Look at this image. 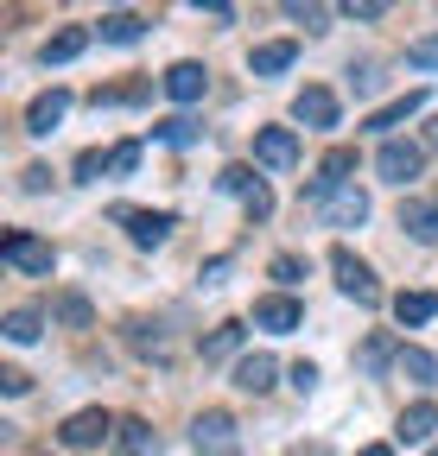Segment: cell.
Returning <instances> with one entry per match:
<instances>
[{"mask_svg": "<svg viewBox=\"0 0 438 456\" xmlns=\"http://www.w3.org/2000/svg\"><path fill=\"white\" fill-rule=\"evenodd\" d=\"M38 330H45V317H38L32 305L7 311V342H38Z\"/></svg>", "mask_w": 438, "mask_h": 456, "instance_id": "23", "label": "cell"}, {"mask_svg": "<svg viewBox=\"0 0 438 456\" xmlns=\"http://www.w3.org/2000/svg\"><path fill=\"white\" fill-rule=\"evenodd\" d=\"M191 444H197L203 456H242V444H236V419H229V412H203V419L191 425Z\"/></svg>", "mask_w": 438, "mask_h": 456, "instance_id": "1", "label": "cell"}, {"mask_svg": "<svg viewBox=\"0 0 438 456\" xmlns=\"http://www.w3.org/2000/svg\"><path fill=\"white\" fill-rule=\"evenodd\" d=\"M394 317L401 323H432L438 317V292H401L394 298Z\"/></svg>", "mask_w": 438, "mask_h": 456, "instance_id": "19", "label": "cell"}, {"mask_svg": "<svg viewBox=\"0 0 438 456\" xmlns=\"http://www.w3.org/2000/svg\"><path fill=\"white\" fill-rule=\"evenodd\" d=\"M299 323H305L299 298H260V305H254V330H273V336H286V330H299Z\"/></svg>", "mask_w": 438, "mask_h": 456, "instance_id": "7", "label": "cell"}, {"mask_svg": "<svg viewBox=\"0 0 438 456\" xmlns=\"http://www.w3.org/2000/svg\"><path fill=\"white\" fill-rule=\"evenodd\" d=\"M273 279H280V285H299V279H305V260H299V254H273Z\"/></svg>", "mask_w": 438, "mask_h": 456, "instance_id": "30", "label": "cell"}, {"mask_svg": "<svg viewBox=\"0 0 438 456\" xmlns=\"http://www.w3.org/2000/svg\"><path fill=\"white\" fill-rule=\"evenodd\" d=\"M83 45H89V32H83V26H64L58 38H45V51H38V57H45V64H70Z\"/></svg>", "mask_w": 438, "mask_h": 456, "instance_id": "18", "label": "cell"}, {"mask_svg": "<svg viewBox=\"0 0 438 456\" xmlns=\"http://www.w3.org/2000/svg\"><path fill=\"white\" fill-rule=\"evenodd\" d=\"M293 456H331V450H324V444H299Z\"/></svg>", "mask_w": 438, "mask_h": 456, "instance_id": "37", "label": "cell"}, {"mask_svg": "<svg viewBox=\"0 0 438 456\" xmlns=\"http://www.w3.org/2000/svg\"><path fill=\"white\" fill-rule=\"evenodd\" d=\"M401 368H407L419 387H438V355H426V349H401Z\"/></svg>", "mask_w": 438, "mask_h": 456, "instance_id": "24", "label": "cell"}, {"mask_svg": "<svg viewBox=\"0 0 438 456\" xmlns=\"http://www.w3.org/2000/svg\"><path fill=\"white\" fill-rule=\"evenodd\" d=\"M108 431H115V419H108L102 406H89V412H70L58 437H64V450H95V444H102Z\"/></svg>", "mask_w": 438, "mask_h": 456, "instance_id": "5", "label": "cell"}, {"mask_svg": "<svg viewBox=\"0 0 438 456\" xmlns=\"http://www.w3.org/2000/svg\"><path fill=\"white\" fill-rule=\"evenodd\" d=\"M362 456H394V450H388V444H368V450H362Z\"/></svg>", "mask_w": 438, "mask_h": 456, "instance_id": "38", "label": "cell"}, {"mask_svg": "<svg viewBox=\"0 0 438 456\" xmlns=\"http://www.w3.org/2000/svg\"><path fill=\"white\" fill-rule=\"evenodd\" d=\"M58 317H64L70 330H89V298H77V292H64V298H58Z\"/></svg>", "mask_w": 438, "mask_h": 456, "instance_id": "28", "label": "cell"}, {"mask_svg": "<svg viewBox=\"0 0 438 456\" xmlns=\"http://www.w3.org/2000/svg\"><path fill=\"white\" fill-rule=\"evenodd\" d=\"M121 222H128L134 248H159V241L172 235V216H159V209H121Z\"/></svg>", "mask_w": 438, "mask_h": 456, "instance_id": "8", "label": "cell"}, {"mask_svg": "<svg viewBox=\"0 0 438 456\" xmlns=\"http://www.w3.org/2000/svg\"><path fill=\"white\" fill-rule=\"evenodd\" d=\"M0 254H7V266H20V273H51V248L32 241V235H7Z\"/></svg>", "mask_w": 438, "mask_h": 456, "instance_id": "9", "label": "cell"}, {"mask_svg": "<svg viewBox=\"0 0 438 456\" xmlns=\"http://www.w3.org/2000/svg\"><path fill=\"white\" fill-rule=\"evenodd\" d=\"M432 431H438V406H432V399H419V406L401 412V444H426Z\"/></svg>", "mask_w": 438, "mask_h": 456, "instance_id": "16", "label": "cell"}, {"mask_svg": "<svg viewBox=\"0 0 438 456\" xmlns=\"http://www.w3.org/2000/svg\"><path fill=\"white\" fill-rule=\"evenodd\" d=\"M293 114H299L305 127H337V95H331V89H299Z\"/></svg>", "mask_w": 438, "mask_h": 456, "instance_id": "11", "label": "cell"}, {"mask_svg": "<svg viewBox=\"0 0 438 456\" xmlns=\"http://www.w3.org/2000/svg\"><path fill=\"white\" fill-rule=\"evenodd\" d=\"M324 222H331V228H362V222H368V197H362L356 184L331 191V197H324Z\"/></svg>", "mask_w": 438, "mask_h": 456, "instance_id": "6", "label": "cell"}, {"mask_svg": "<svg viewBox=\"0 0 438 456\" xmlns=\"http://www.w3.org/2000/svg\"><path fill=\"white\" fill-rule=\"evenodd\" d=\"M293 57H299V51H293L286 38H280V45H260V51H254V77H280Z\"/></svg>", "mask_w": 438, "mask_h": 456, "instance_id": "22", "label": "cell"}, {"mask_svg": "<svg viewBox=\"0 0 438 456\" xmlns=\"http://www.w3.org/2000/svg\"><path fill=\"white\" fill-rule=\"evenodd\" d=\"M293 387L311 393V387H318V368H311V362H293Z\"/></svg>", "mask_w": 438, "mask_h": 456, "instance_id": "35", "label": "cell"}, {"mask_svg": "<svg viewBox=\"0 0 438 456\" xmlns=\"http://www.w3.org/2000/svg\"><path fill=\"white\" fill-rule=\"evenodd\" d=\"M216 184H223V191H236V197H242V203H248V197H260V191H267V184H260V178H254V171H248V165H229V171H223V178H216Z\"/></svg>", "mask_w": 438, "mask_h": 456, "instance_id": "25", "label": "cell"}, {"mask_svg": "<svg viewBox=\"0 0 438 456\" xmlns=\"http://www.w3.org/2000/svg\"><path fill=\"white\" fill-rule=\"evenodd\" d=\"M0 387H7V393H26V387H32V380H26V374H20V368H0Z\"/></svg>", "mask_w": 438, "mask_h": 456, "instance_id": "36", "label": "cell"}, {"mask_svg": "<svg viewBox=\"0 0 438 456\" xmlns=\"http://www.w3.org/2000/svg\"><path fill=\"white\" fill-rule=\"evenodd\" d=\"M407 64L413 70H438V38H413L407 45Z\"/></svg>", "mask_w": 438, "mask_h": 456, "instance_id": "29", "label": "cell"}, {"mask_svg": "<svg viewBox=\"0 0 438 456\" xmlns=\"http://www.w3.org/2000/svg\"><path fill=\"white\" fill-rule=\"evenodd\" d=\"M140 165V146L128 140V146H115V152H108V171H115V178H128V171Z\"/></svg>", "mask_w": 438, "mask_h": 456, "instance_id": "31", "label": "cell"}, {"mask_svg": "<svg viewBox=\"0 0 438 456\" xmlns=\"http://www.w3.org/2000/svg\"><path fill=\"white\" fill-rule=\"evenodd\" d=\"M388 362H401V349H394V342H388V336H368V342H362V349H356V368H362V374H381V368H388Z\"/></svg>", "mask_w": 438, "mask_h": 456, "instance_id": "21", "label": "cell"}, {"mask_svg": "<svg viewBox=\"0 0 438 456\" xmlns=\"http://www.w3.org/2000/svg\"><path fill=\"white\" fill-rule=\"evenodd\" d=\"M388 7H381V0H343V20H381Z\"/></svg>", "mask_w": 438, "mask_h": 456, "instance_id": "33", "label": "cell"}, {"mask_svg": "<svg viewBox=\"0 0 438 456\" xmlns=\"http://www.w3.org/2000/svg\"><path fill=\"white\" fill-rule=\"evenodd\" d=\"M331 273H337V285H343V292L356 298V305H381V285H375V273L350 254V248H337L331 254Z\"/></svg>", "mask_w": 438, "mask_h": 456, "instance_id": "2", "label": "cell"}, {"mask_svg": "<svg viewBox=\"0 0 438 456\" xmlns=\"http://www.w3.org/2000/svg\"><path fill=\"white\" fill-rule=\"evenodd\" d=\"M419 165H426V152H419L413 140H388V146L375 152V171H381L388 184H407V178H419Z\"/></svg>", "mask_w": 438, "mask_h": 456, "instance_id": "4", "label": "cell"}, {"mask_svg": "<svg viewBox=\"0 0 438 456\" xmlns=\"http://www.w3.org/2000/svg\"><path fill=\"white\" fill-rule=\"evenodd\" d=\"M64 114H70V95H64V89H45V95L26 108V134H51Z\"/></svg>", "mask_w": 438, "mask_h": 456, "instance_id": "10", "label": "cell"}, {"mask_svg": "<svg viewBox=\"0 0 438 456\" xmlns=\"http://www.w3.org/2000/svg\"><path fill=\"white\" fill-rule=\"evenodd\" d=\"M419 108H426V89H407L401 102H388L381 114H368V134H388V127H401L407 114H419Z\"/></svg>", "mask_w": 438, "mask_h": 456, "instance_id": "15", "label": "cell"}, {"mask_svg": "<svg viewBox=\"0 0 438 456\" xmlns=\"http://www.w3.org/2000/svg\"><path fill=\"white\" fill-rule=\"evenodd\" d=\"M254 159H260L267 171H293V165H299V134H293V127H260V134H254Z\"/></svg>", "mask_w": 438, "mask_h": 456, "instance_id": "3", "label": "cell"}, {"mask_svg": "<svg viewBox=\"0 0 438 456\" xmlns=\"http://www.w3.org/2000/svg\"><path fill=\"white\" fill-rule=\"evenodd\" d=\"M401 228H407L413 241H438V203L432 197H407L401 203Z\"/></svg>", "mask_w": 438, "mask_h": 456, "instance_id": "12", "label": "cell"}, {"mask_svg": "<svg viewBox=\"0 0 438 456\" xmlns=\"http://www.w3.org/2000/svg\"><path fill=\"white\" fill-rule=\"evenodd\" d=\"M102 171H108V159H102V152H83V159H77V178H83V184H89V178H102Z\"/></svg>", "mask_w": 438, "mask_h": 456, "instance_id": "34", "label": "cell"}, {"mask_svg": "<svg viewBox=\"0 0 438 456\" xmlns=\"http://www.w3.org/2000/svg\"><path fill=\"white\" fill-rule=\"evenodd\" d=\"M115 456H159V437L146 419H121L115 425Z\"/></svg>", "mask_w": 438, "mask_h": 456, "instance_id": "13", "label": "cell"}, {"mask_svg": "<svg viewBox=\"0 0 438 456\" xmlns=\"http://www.w3.org/2000/svg\"><path fill=\"white\" fill-rule=\"evenodd\" d=\"M153 134H159V140H166V146H191V140H197V127L185 121V114H172V121H159Z\"/></svg>", "mask_w": 438, "mask_h": 456, "instance_id": "27", "label": "cell"}, {"mask_svg": "<svg viewBox=\"0 0 438 456\" xmlns=\"http://www.w3.org/2000/svg\"><path fill=\"white\" fill-rule=\"evenodd\" d=\"M273 374H280V368H273V355H242V362H236V387H242V393H267Z\"/></svg>", "mask_w": 438, "mask_h": 456, "instance_id": "17", "label": "cell"}, {"mask_svg": "<svg viewBox=\"0 0 438 456\" xmlns=\"http://www.w3.org/2000/svg\"><path fill=\"white\" fill-rule=\"evenodd\" d=\"M146 26H140V13H108L102 20V38H115V45H134Z\"/></svg>", "mask_w": 438, "mask_h": 456, "instance_id": "26", "label": "cell"}, {"mask_svg": "<svg viewBox=\"0 0 438 456\" xmlns=\"http://www.w3.org/2000/svg\"><path fill=\"white\" fill-rule=\"evenodd\" d=\"M286 20H299V26H311V32H324V7H305V0H286Z\"/></svg>", "mask_w": 438, "mask_h": 456, "instance_id": "32", "label": "cell"}, {"mask_svg": "<svg viewBox=\"0 0 438 456\" xmlns=\"http://www.w3.org/2000/svg\"><path fill=\"white\" fill-rule=\"evenodd\" d=\"M236 349H242V323H216L203 336V362H229Z\"/></svg>", "mask_w": 438, "mask_h": 456, "instance_id": "20", "label": "cell"}, {"mask_svg": "<svg viewBox=\"0 0 438 456\" xmlns=\"http://www.w3.org/2000/svg\"><path fill=\"white\" fill-rule=\"evenodd\" d=\"M203 89H210L203 64H172V70H166V95H172V102H203Z\"/></svg>", "mask_w": 438, "mask_h": 456, "instance_id": "14", "label": "cell"}]
</instances>
